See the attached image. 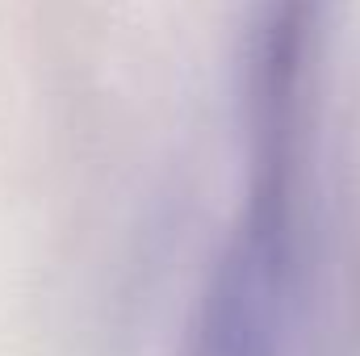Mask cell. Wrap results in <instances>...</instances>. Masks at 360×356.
Returning <instances> with one entry per match:
<instances>
[]
</instances>
